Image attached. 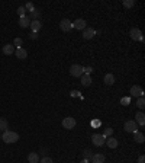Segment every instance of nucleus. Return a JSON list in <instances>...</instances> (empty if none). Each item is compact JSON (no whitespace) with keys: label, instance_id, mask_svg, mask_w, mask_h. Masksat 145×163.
Instances as JSON below:
<instances>
[{"label":"nucleus","instance_id":"obj_1","mask_svg":"<svg viewBox=\"0 0 145 163\" xmlns=\"http://www.w3.org/2000/svg\"><path fill=\"white\" fill-rule=\"evenodd\" d=\"M2 140L5 141L6 144H13V143H16L19 140V134L15 133V131L6 130V131H3V134H2Z\"/></svg>","mask_w":145,"mask_h":163},{"label":"nucleus","instance_id":"obj_2","mask_svg":"<svg viewBox=\"0 0 145 163\" xmlns=\"http://www.w3.org/2000/svg\"><path fill=\"white\" fill-rule=\"evenodd\" d=\"M70 74H71L72 77H81L84 74V67L80 66V64H72L71 67H70Z\"/></svg>","mask_w":145,"mask_h":163},{"label":"nucleus","instance_id":"obj_3","mask_svg":"<svg viewBox=\"0 0 145 163\" xmlns=\"http://www.w3.org/2000/svg\"><path fill=\"white\" fill-rule=\"evenodd\" d=\"M91 141H93V144L97 147H100L105 144V141H106V137L103 134H93L91 135Z\"/></svg>","mask_w":145,"mask_h":163},{"label":"nucleus","instance_id":"obj_4","mask_svg":"<svg viewBox=\"0 0 145 163\" xmlns=\"http://www.w3.org/2000/svg\"><path fill=\"white\" fill-rule=\"evenodd\" d=\"M129 93H131L132 98H141V96H144V89H142L141 86H138V84H135V86L131 87Z\"/></svg>","mask_w":145,"mask_h":163},{"label":"nucleus","instance_id":"obj_5","mask_svg":"<svg viewBox=\"0 0 145 163\" xmlns=\"http://www.w3.org/2000/svg\"><path fill=\"white\" fill-rule=\"evenodd\" d=\"M76 124H77V121L72 118V117H67V118L62 119V127L65 130H72L76 127Z\"/></svg>","mask_w":145,"mask_h":163},{"label":"nucleus","instance_id":"obj_6","mask_svg":"<svg viewBox=\"0 0 145 163\" xmlns=\"http://www.w3.org/2000/svg\"><path fill=\"white\" fill-rule=\"evenodd\" d=\"M129 35H131V38L134 41H144V38H142V32H141V29L138 28H132L131 29V32H129Z\"/></svg>","mask_w":145,"mask_h":163},{"label":"nucleus","instance_id":"obj_7","mask_svg":"<svg viewBox=\"0 0 145 163\" xmlns=\"http://www.w3.org/2000/svg\"><path fill=\"white\" fill-rule=\"evenodd\" d=\"M60 28H61V31H64V32H68V31L72 29V22L68 21V19H62L61 22H60Z\"/></svg>","mask_w":145,"mask_h":163},{"label":"nucleus","instance_id":"obj_8","mask_svg":"<svg viewBox=\"0 0 145 163\" xmlns=\"http://www.w3.org/2000/svg\"><path fill=\"white\" fill-rule=\"evenodd\" d=\"M96 35V31L93 28H84L83 29V38L84 40H91Z\"/></svg>","mask_w":145,"mask_h":163},{"label":"nucleus","instance_id":"obj_9","mask_svg":"<svg viewBox=\"0 0 145 163\" xmlns=\"http://www.w3.org/2000/svg\"><path fill=\"white\" fill-rule=\"evenodd\" d=\"M125 131H128V133H135V131H138L136 130V122L135 121H126L125 122Z\"/></svg>","mask_w":145,"mask_h":163},{"label":"nucleus","instance_id":"obj_10","mask_svg":"<svg viewBox=\"0 0 145 163\" xmlns=\"http://www.w3.org/2000/svg\"><path fill=\"white\" fill-rule=\"evenodd\" d=\"M31 22H32V19H31L28 15L19 17V26H20V28H28L29 25H31Z\"/></svg>","mask_w":145,"mask_h":163},{"label":"nucleus","instance_id":"obj_11","mask_svg":"<svg viewBox=\"0 0 145 163\" xmlns=\"http://www.w3.org/2000/svg\"><path fill=\"white\" fill-rule=\"evenodd\" d=\"M72 28L78 29V31H83L84 28H87L86 21H84V19H77V21H74V22H72Z\"/></svg>","mask_w":145,"mask_h":163},{"label":"nucleus","instance_id":"obj_12","mask_svg":"<svg viewBox=\"0 0 145 163\" xmlns=\"http://www.w3.org/2000/svg\"><path fill=\"white\" fill-rule=\"evenodd\" d=\"M29 26H31V29H32V32L38 34L39 31H41V28H42V23H41V21H32Z\"/></svg>","mask_w":145,"mask_h":163},{"label":"nucleus","instance_id":"obj_13","mask_svg":"<svg viewBox=\"0 0 145 163\" xmlns=\"http://www.w3.org/2000/svg\"><path fill=\"white\" fill-rule=\"evenodd\" d=\"M91 163H105V156L102 153H95L91 156Z\"/></svg>","mask_w":145,"mask_h":163},{"label":"nucleus","instance_id":"obj_14","mask_svg":"<svg viewBox=\"0 0 145 163\" xmlns=\"http://www.w3.org/2000/svg\"><path fill=\"white\" fill-rule=\"evenodd\" d=\"M15 51H16V48L13 47V44H7L3 47V54H6V56H10V54H15Z\"/></svg>","mask_w":145,"mask_h":163},{"label":"nucleus","instance_id":"obj_15","mask_svg":"<svg viewBox=\"0 0 145 163\" xmlns=\"http://www.w3.org/2000/svg\"><path fill=\"white\" fill-rule=\"evenodd\" d=\"M15 54H16V57L19 60H25L28 57V52H26V50H23V48H16Z\"/></svg>","mask_w":145,"mask_h":163},{"label":"nucleus","instance_id":"obj_16","mask_svg":"<svg viewBox=\"0 0 145 163\" xmlns=\"http://www.w3.org/2000/svg\"><path fill=\"white\" fill-rule=\"evenodd\" d=\"M81 84L86 86V87L91 84V77H90V74H83V76H81Z\"/></svg>","mask_w":145,"mask_h":163},{"label":"nucleus","instance_id":"obj_17","mask_svg":"<svg viewBox=\"0 0 145 163\" xmlns=\"http://www.w3.org/2000/svg\"><path fill=\"white\" fill-rule=\"evenodd\" d=\"M103 82H105L107 86H112V84L115 83V76L112 73H107L106 76H105V80H103Z\"/></svg>","mask_w":145,"mask_h":163},{"label":"nucleus","instance_id":"obj_18","mask_svg":"<svg viewBox=\"0 0 145 163\" xmlns=\"http://www.w3.org/2000/svg\"><path fill=\"white\" fill-rule=\"evenodd\" d=\"M136 121L135 122H138L141 125V127H144V124H145V115H144V112H136Z\"/></svg>","mask_w":145,"mask_h":163},{"label":"nucleus","instance_id":"obj_19","mask_svg":"<svg viewBox=\"0 0 145 163\" xmlns=\"http://www.w3.org/2000/svg\"><path fill=\"white\" fill-rule=\"evenodd\" d=\"M105 143H106L110 149H116V147H117V140H116V138H113V137H109Z\"/></svg>","mask_w":145,"mask_h":163},{"label":"nucleus","instance_id":"obj_20","mask_svg":"<svg viewBox=\"0 0 145 163\" xmlns=\"http://www.w3.org/2000/svg\"><path fill=\"white\" fill-rule=\"evenodd\" d=\"M28 160H29V163H38V162H39L38 153H29Z\"/></svg>","mask_w":145,"mask_h":163},{"label":"nucleus","instance_id":"obj_21","mask_svg":"<svg viewBox=\"0 0 145 163\" xmlns=\"http://www.w3.org/2000/svg\"><path fill=\"white\" fill-rule=\"evenodd\" d=\"M135 134V141H136V143H144V140H145V137H144V134H142V133H139V131H135L134 133Z\"/></svg>","mask_w":145,"mask_h":163},{"label":"nucleus","instance_id":"obj_22","mask_svg":"<svg viewBox=\"0 0 145 163\" xmlns=\"http://www.w3.org/2000/svg\"><path fill=\"white\" fill-rule=\"evenodd\" d=\"M32 17V21H39V17H41V12L38 10V9H34V10L31 12V16Z\"/></svg>","mask_w":145,"mask_h":163},{"label":"nucleus","instance_id":"obj_23","mask_svg":"<svg viewBox=\"0 0 145 163\" xmlns=\"http://www.w3.org/2000/svg\"><path fill=\"white\" fill-rule=\"evenodd\" d=\"M136 107L139 108V109H144V108H145V99H144V96H141V98H136Z\"/></svg>","mask_w":145,"mask_h":163},{"label":"nucleus","instance_id":"obj_24","mask_svg":"<svg viewBox=\"0 0 145 163\" xmlns=\"http://www.w3.org/2000/svg\"><path fill=\"white\" fill-rule=\"evenodd\" d=\"M7 130V119L6 118H0V131H6Z\"/></svg>","mask_w":145,"mask_h":163},{"label":"nucleus","instance_id":"obj_25","mask_svg":"<svg viewBox=\"0 0 145 163\" xmlns=\"http://www.w3.org/2000/svg\"><path fill=\"white\" fill-rule=\"evenodd\" d=\"M22 44H23L22 38H15V40H13V47H15V48H20Z\"/></svg>","mask_w":145,"mask_h":163},{"label":"nucleus","instance_id":"obj_26","mask_svg":"<svg viewBox=\"0 0 145 163\" xmlns=\"http://www.w3.org/2000/svg\"><path fill=\"white\" fill-rule=\"evenodd\" d=\"M17 15H19V17L26 16V9H25V6H20V7L17 9Z\"/></svg>","mask_w":145,"mask_h":163},{"label":"nucleus","instance_id":"obj_27","mask_svg":"<svg viewBox=\"0 0 145 163\" xmlns=\"http://www.w3.org/2000/svg\"><path fill=\"white\" fill-rule=\"evenodd\" d=\"M135 5L134 0H125L123 2V7H126V9H129V7H132V6Z\"/></svg>","mask_w":145,"mask_h":163},{"label":"nucleus","instance_id":"obj_28","mask_svg":"<svg viewBox=\"0 0 145 163\" xmlns=\"http://www.w3.org/2000/svg\"><path fill=\"white\" fill-rule=\"evenodd\" d=\"M91 156H93V153L90 152V150H84V152H83V157L84 159H87V160H89V159H91Z\"/></svg>","mask_w":145,"mask_h":163},{"label":"nucleus","instance_id":"obj_29","mask_svg":"<svg viewBox=\"0 0 145 163\" xmlns=\"http://www.w3.org/2000/svg\"><path fill=\"white\" fill-rule=\"evenodd\" d=\"M25 9H26V10H29V12H32L35 9L34 3H31V2H29V3H26V5H25Z\"/></svg>","mask_w":145,"mask_h":163},{"label":"nucleus","instance_id":"obj_30","mask_svg":"<svg viewBox=\"0 0 145 163\" xmlns=\"http://www.w3.org/2000/svg\"><path fill=\"white\" fill-rule=\"evenodd\" d=\"M112 133H113V130H112V128H106V131H105V134H103V135H105V137H110Z\"/></svg>","mask_w":145,"mask_h":163},{"label":"nucleus","instance_id":"obj_31","mask_svg":"<svg viewBox=\"0 0 145 163\" xmlns=\"http://www.w3.org/2000/svg\"><path fill=\"white\" fill-rule=\"evenodd\" d=\"M41 163H52V159L51 157H42Z\"/></svg>","mask_w":145,"mask_h":163},{"label":"nucleus","instance_id":"obj_32","mask_svg":"<svg viewBox=\"0 0 145 163\" xmlns=\"http://www.w3.org/2000/svg\"><path fill=\"white\" fill-rule=\"evenodd\" d=\"M93 72V68L91 67H84V74H90Z\"/></svg>","mask_w":145,"mask_h":163},{"label":"nucleus","instance_id":"obj_33","mask_svg":"<svg viewBox=\"0 0 145 163\" xmlns=\"http://www.w3.org/2000/svg\"><path fill=\"white\" fill-rule=\"evenodd\" d=\"M29 38H31V40H36V38H38V34H35V32H32V34L29 35Z\"/></svg>","mask_w":145,"mask_h":163},{"label":"nucleus","instance_id":"obj_34","mask_svg":"<svg viewBox=\"0 0 145 163\" xmlns=\"http://www.w3.org/2000/svg\"><path fill=\"white\" fill-rule=\"evenodd\" d=\"M138 163H145V156L142 154V156H139V159H138Z\"/></svg>","mask_w":145,"mask_h":163},{"label":"nucleus","instance_id":"obj_35","mask_svg":"<svg viewBox=\"0 0 145 163\" xmlns=\"http://www.w3.org/2000/svg\"><path fill=\"white\" fill-rule=\"evenodd\" d=\"M128 102H129V99H128V98H125V99H122V103H123V105H126Z\"/></svg>","mask_w":145,"mask_h":163},{"label":"nucleus","instance_id":"obj_36","mask_svg":"<svg viewBox=\"0 0 145 163\" xmlns=\"http://www.w3.org/2000/svg\"><path fill=\"white\" fill-rule=\"evenodd\" d=\"M80 163H89V160H87V159H83V160H81Z\"/></svg>","mask_w":145,"mask_h":163},{"label":"nucleus","instance_id":"obj_37","mask_svg":"<svg viewBox=\"0 0 145 163\" xmlns=\"http://www.w3.org/2000/svg\"><path fill=\"white\" fill-rule=\"evenodd\" d=\"M0 138H2V135H0Z\"/></svg>","mask_w":145,"mask_h":163}]
</instances>
